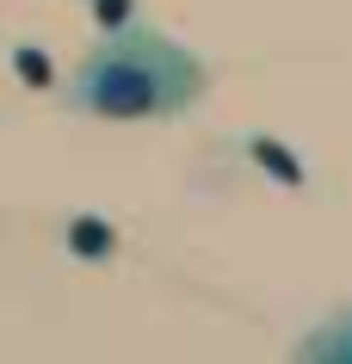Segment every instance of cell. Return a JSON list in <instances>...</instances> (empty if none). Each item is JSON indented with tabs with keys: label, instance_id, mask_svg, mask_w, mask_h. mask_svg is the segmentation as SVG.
<instances>
[{
	"label": "cell",
	"instance_id": "1",
	"mask_svg": "<svg viewBox=\"0 0 352 364\" xmlns=\"http://www.w3.org/2000/svg\"><path fill=\"white\" fill-rule=\"evenodd\" d=\"M210 87V68L167 31L149 25H105V38L68 68L62 99L68 112L99 124H167L186 117Z\"/></svg>",
	"mask_w": 352,
	"mask_h": 364
}]
</instances>
